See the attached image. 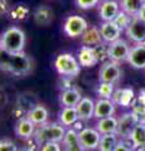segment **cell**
Here are the masks:
<instances>
[{
  "label": "cell",
  "instance_id": "obj_39",
  "mask_svg": "<svg viewBox=\"0 0 145 151\" xmlns=\"http://www.w3.org/2000/svg\"><path fill=\"white\" fill-rule=\"evenodd\" d=\"M10 5H9L8 0H0V17L8 15L9 12H10Z\"/></svg>",
  "mask_w": 145,
  "mask_h": 151
},
{
  "label": "cell",
  "instance_id": "obj_41",
  "mask_svg": "<svg viewBox=\"0 0 145 151\" xmlns=\"http://www.w3.org/2000/svg\"><path fill=\"white\" fill-rule=\"evenodd\" d=\"M136 101L145 106V88H141L139 91V94L136 96Z\"/></svg>",
  "mask_w": 145,
  "mask_h": 151
},
{
  "label": "cell",
  "instance_id": "obj_27",
  "mask_svg": "<svg viewBox=\"0 0 145 151\" xmlns=\"http://www.w3.org/2000/svg\"><path fill=\"white\" fill-rule=\"evenodd\" d=\"M8 17L14 22H23L29 17V8L24 4H19V5H15L10 9Z\"/></svg>",
  "mask_w": 145,
  "mask_h": 151
},
{
  "label": "cell",
  "instance_id": "obj_6",
  "mask_svg": "<svg viewBox=\"0 0 145 151\" xmlns=\"http://www.w3.org/2000/svg\"><path fill=\"white\" fill-rule=\"evenodd\" d=\"M88 28V23L81 15H69L64 19L63 32L69 38H78L86 32Z\"/></svg>",
  "mask_w": 145,
  "mask_h": 151
},
{
  "label": "cell",
  "instance_id": "obj_28",
  "mask_svg": "<svg viewBox=\"0 0 145 151\" xmlns=\"http://www.w3.org/2000/svg\"><path fill=\"white\" fill-rule=\"evenodd\" d=\"M119 3H120L121 10H124L126 13H129L130 15L135 17L145 1L144 0H119Z\"/></svg>",
  "mask_w": 145,
  "mask_h": 151
},
{
  "label": "cell",
  "instance_id": "obj_37",
  "mask_svg": "<svg viewBox=\"0 0 145 151\" xmlns=\"http://www.w3.org/2000/svg\"><path fill=\"white\" fill-rule=\"evenodd\" d=\"M39 151H63L61 142H47L39 147Z\"/></svg>",
  "mask_w": 145,
  "mask_h": 151
},
{
  "label": "cell",
  "instance_id": "obj_17",
  "mask_svg": "<svg viewBox=\"0 0 145 151\" xmlns=\"http://www.w3.org/2000/svg\"><path fill=\"white\" fill-rule=\"evenodd\" d=\"M58 100L62 107H76L82 100V93L76 87H71L66 91H61Z\"/></svg>",
  "mask_w": 145,
  "mask_h": 151
},
{
  "label": "cell",
  "instance_id": "obj_21",
  "mask_svg": "<svg viewBox=\"0 0 145 151\" xmlns=\"http://www.w3.org/2000/svg\"><path fill=\"white\" fill-rule=\"evenodd\" d=\"M48 110L43 106V105H37L34 106L32 110L27 113V117L29 119L33 124L38 127L40 125H44L48 122Z\"/></svg>",
  "mask_w": 145,
  "mask_h": 151
},
{
  "label": "cell",
  "instance_id": "obj_43",
  "mask_svg": "<svg viewBox=\"0 0 145 151\" xmlns=\"http://www.w3.org/2000/svg\"><path fill=\"white\" fill-rule=\"evenodd\" d=\"M72 127H73V129L76 130V131H79V130H82V129H83V121L78 120V121H77L76 124H74V125H73Z\"/></svg>",
  "mask_w": 145,
  "mask_h": 151
},
{
  "label": "cell",
  "instance_id": "obj_4",
  "mask_svg": "<svg viewBox=\"0 0 145 151\" xmlns=\"http://www.w3.org/2000/svg\"><path fill=\"white\" fill-rule=\"evenodd\" d=\"M54 68L62 77L74 78L81 72V64L78 59L71 53H61L54 59Z\"/></svg>",
  "mask_w": 145,
  "mask_h": 151
},
{
  "label": "cell",
  "instance_id": "obj_47",
  "mask_svg": "<svg viewBox=\"0 0 145 151\" xmlns=\"http://www.w3.org/2000/svg\"><path fill=\"white\" fill-rule=\"evenodd\" d=\"M144 1H145V0H144Z\"/></svg>",
  "mask_w": 145,
  "mask_h": 151
},
{
  "label": "cell",
  "instance_id": "obj_31",
  "mask_svg": "<svg viewBox=\"0 0 145 151\" xmlns=\"http://www.w3.org/2000/svg\"><path fill=\"white\" fill-rule=\"evenodd\" d=\"M135 92L131 87H125L123 89V96H121V101H120V106L124 108H129L133 105V102L135 101Z\"/></svg>",
  "mask_w": 145,
  "mask_h": 151
},
{
  "label": "cell",
  "instance_id": "obj_15",
  "mask_svg": "<svg viewBox=\"0 0 145 151\" xmlns=\"http://www.w3.org/2000/svg\"><path fill=\"white\" fill-rule=\"evenodd\" d=\"M37 130V126L32 122L28 117H23L15 124V135L22 140H30L33 139L34 132Z\"/></svg>",
  "mask_w": 145,
  "mask_h": 151
},
{
  "label": "cell",
  "instance_id": "obj_2",
  "mask_svg": "<svg viewBox=\"0 0 145 151\" xmlns=\"http://www.w3.org/2000/svg\"><path fill=\"white\" fill-rule=\"evenodd\" d=\"M66 131L67 127L61 125L59 122H47L37 127L33 140L39 149L42 145L47 142H62Z\"/></svg>",
  "mask_w": 145,
  "mask_h": 151
},
{
  "label": "cell",
  "instance_id": "obj_20",
  "mask_svg": "<svg viewBox=\"0 0 145 151\" xmlns=\"http://www.w3.org/2000/svg\"><path fill=\"white\" fill-rule=\"evenodd\" d=\"M33 18H34V22H35L37 25L47 27L53 22V18H54L53 10L47 5H40L34 10Z\"/></svg>",
  "mask_w": 145,
  "mask_h": 151
},
{
  "label": "cell",
  "instance_id": "obj_35",
  "mask_svg": "<svg viewBox=\"0 0 145 151\" xmlns=\"http://www.w3.org/2000/svg\"><path fill=\"white\" fill-rule=\"evenodd\" d=\"M130 110H131L135 115H136L140 120L143 119V117L145 116V106L141 105V103H139L136 101V98H135V101L133 102V105L130 106Z\"/></svg>",
  "mask_w": 145,
  "mask_h": 151
},
{
  "label": "cell",
  "instance_id": "obj_7",
  "mask_svg": "<svg viewBox=\"0 0 145 151\" xmlns=\"http://www.w3.org/2000/svg\"><path fill=\"white\" fill-rule=\"evenodd\" d=\"M101 134L96 130V127H83L78 131L79 144L85 151H93L99 149Z\"/></svg>",
  "mask_w": 145,
  "mask_h": 151
},
{
  "label": "cell",
  "instance_id": "obj_10",
  "mask_svg": "<svg viewBox=\"0 0 145 151\" xmlns=\"http://www.w3.org/2000/svg\"><path fill=\"white\" fill-rule=\"evenodd\" d=\"M124 33L128 37V39L131 40L134 44L140 43L145 45V22H143L138 17L133 18L130 25L126 28Z\"/></svg>",
  "mask_w": 145,
  "mask_h": 151
},
{
  "label": "cell",
  "instance_id": "obj_14",
  "mask_svg": "<svg viewBox=\"0 0 145 151\" xmlns=\"http://www.w3.org/2000/svg\"><path fill=\"white\" fill-rule=\"evenodd\" d=\"M116 107L118 105H115L110 98H99L95 102V119L100 120L104 117L114 116L116 112Z\"/></svg>",
  "mask_w": 145,
  "mask_h": 151
},
{
  "label": "cell",
  "instance_id": "obj_38",
  "mask_svg": "<svg viewBox=\"0 0 145 151\" xmlns=\"http://www.w3.org/2000/svg\"><path fill=\"white\" fill-rule=\"evenodd\" d=\"M123 89H124V88H121V87H118V88L115 87V91H114V93H112V96H111V98H110V100L114 102L115 105H118V106H120L121 96H123Z\"/></svg>",
  "mask_w": 145,
  "mask_h": 151
},
{
  "label": "cell",
  "instance_id": "obj_30",
  "mask_svg": "<svg viewBox=\"0 0 145 151\" xmlns=\"http://www.w3.org/2000/svg\"><path fill=\"white\" fill-rule=\"evenodd\" d=\"M133 18H134V17L130 15L129 13H126V12H124V10H120L119 14L116 15V18L114 19V22L116 23V25H118L121 30L125 32L126 28H128V27L130 25V23H131Z\"/></svg>",
  "mask_w": 145,
  "mask_h": 151
},
{
  "label": "cell",
  "instance_id": "obj_8",
  "mask_svg": "<svg viewBox=\"0 0 145 151\" xmlns=\"http://www.w3.org/2000/svg\"><path fill=\"white\" fill-rule=\"evenodd\" d=\"M130 48H131V45L128 43V40L123 39V38L112 42L109 44V59L114 60L116 63L126 62L130 53Z\"/></svg>",
  "mask_w": 145,
  "mask_h": 151
},
{
  "label": "cell",
  "instance_id": "obj_23",
  "mask_svg": "<svg viewBox=\"0 0 145 151\" xmlns=\"http://www.w3.org/2000/svg\"><path fill=\"white\" fill-rule=\"evenodd\" d=\"M95 127L101 135L116 134V132H118V117H115V115H114V116L100 119V120H97Z\"/></svg>",
  "mask_w": 145,
  "mask_h": 151
},
{
  "label": "cell",
  "instance_id": "obj_25",
  "mask_svg": "<svg viewBox=\"0 0 145 151\" xmlns=\"http://www.w3.org/2000/svg\"><path fill=\"white\" fill-rule=\"evenodd\" d=\"M134 146V149H138L140 146L145 145V122L139 121L133 131L130 132V136L128 137Z\"/></svg>",
  "mask_w": 145,
  "mask_h": 151
},
{
  "label": "cell",
  "instance_id": "obj_46",
  "mask_svg": "<svg viewBox=\"0 0 145 151\" xmlns=\"http://www.w3.org/2000/svg\"><path fill=\"white\" fill-rule=\"evenodd\" d=\"M140 121H143V122H145V116H144V117H143V119H141V120H140Z\"/></svg>",
  "mask_w": 145,
  "mask_h": 151
},
{
  "label": "cell",
  "instance_id": "obj_9",
  "mask_svg": "<svg viewBox=\"0 0 145 151\" xmlns=\"http://www.w3.org/2000/svg\"><path fill=\"white\" fill-rule=\"evenodd\" d=\"M139 121L140 119L131 110L121 113L120 117H118V132H116L118 136L120 139H128L130 136V132L133 131Z\"/></svg>",
  "mask_w": 145,
  "mask_h": 151
},
{
  "label": "cell",
  "instance_id": "obj_19",
  "mask_svg": "<svg viewBox=\"0 0 145 151\" xmlns=\"http://www.w3.org/2000/svg\"><path fill=\"white\" fill-rule=\"evenodd\" d=\"M62 150L63 151H85L79 144L78 140V131H76L73 127H68L66 131V135L62 140Z\"/></svg>",
  "mask_w": 145,
  "mask_h": 151
},
{
  "label": "cell",
  "instance_id": "obj_40",
  "mask_svg": "<svg viewBox=\"0 0 145 151\" xmlns=\"http://www.w3.org/2000/svg\"><path fill=\"white\" fill-rule=\"evenodd\" d=\"M71 79L72 78H67V77H62L61 81L58 83V87L62 89V91H66V89L71 88L72 87V83H71Z\"/></svg>",
  "mask_w": 145,
  "mask_h": 151
},
{
  "label": "cell",
  "instance_id": "obj_24",
  "mask_svg": "<svg viewBox=\"0 0 145 151\" xmlns=\"http://www.w3.org/2000/svg\"><path fill=\"white\" fill-rule=\"evenodd\" d=\"M78 121L76 107H62L58 113V122L66 127H72Z\"/></svg>",
  "mask_w": 145,
  "mask_h": 151
},
{
  "label": "cell",
  "instance_id": "obj_5",
  "mask_svg": "<svg viewBox=\"0 0 145 151\" xmlns=\"http://www.w3.org/2000/svg\"><path fill=\"white\" fill-rule=\"evenodd\" d=\"M123 77V69L120 67V63H116L114 60H106L101 63L99 70V81L100 82H109V83H118Z\"/></svg>",
  "mask_w": 145,
  "mask_h": 151
},
{
  "label": "cell",
  "instance_id": "obj_45",
  "mask_svg": "<svg viewBox=\"0 0 145 151\" xmlns=\"http://www.w3.org/2000/svg\"><path fill=\"white\" fill-rule=\"evenodd\" d=\"M19 151H34V150H30L29 147H24V149H20Z\"/></svg>",
  "mask_w": 145,
  "mask_h": 151
},
{
  "label": "cell",
  "instance_id": "obj_16",
  "mask_svg": "<svg viewBox=\"0 0 145 151\" xmlns=\"http://www.w3.org/2000/svg\"><path fill=\"white\" fill-rule=\"evenodd\" d=\"M78 120L83 122L90 121L95 116V101L90 97H82V100L76 106Z\"/></svg>",
  "mask_w": 145,
  "mask_h": 151
},
{
  "label": "cell",
  "instance_id": "obj_34",
  "mask_svg": "<svg viewBox=\"0 0 145 151\" xmlns=\"http://www.w3.org/2000/svg\"><path fill=\"white\" fill-rule=\"evenodd\" d=\"M114 151H135V149L129 139H120Z\"/></svg>",
  "mask_w": 145,
  "mask_h": 151
},
{
  "label": "cell",
  "instance_id": "obj_33",
  "mask_svg": "<svg viewBox=\"0 0 145 151\" xmlns=\"http://www.w3.org/2000/svg\"><path fill=\"white\" fill-rule=\"evenodd\" d=\"M74 3H76L77 8L82 9V10H90V9L99 6L101 0H74Z\"/></svg>",
  "mask_w": 145,
  "mask_h": 151
},
{
  "label": "cell",
  "instance_id": "obj_32",
  "mask_svg": "<svg viewBox=\"0 0 145 151\" xmlns=\"http://www.w3.org/2000/svg\"><path fill=\"white\" fill-rule=\"evenodd\" d=\"M93 50H95V54L99 63H104L106 60H109V44L107 43L102 42V43L95 45Z\"/></svg>",
  "mask_w": 145,
  "mask_h": 151
},
{
  "label": "cell",
  "instance_id": "obj_13",
  "mask_svg": "<svg viewBox=\"0 0 145 151\" xmlns=\"http://www.w3.org/2000/svg\"><path fill=\"white\" fill-rule=\"evenodd\" d=\"M126 62L135 69H145V45L140 43L131 45Z\"/></svg>",
  "mask_w": 145,
  "mask_h": 151
},
{
  "label": "cell",
  "instance_id": "obj_42",
  "mask_svg": "<svg viewBox=\"0 0 145 151\" xmlns=\"http://www.w3.org/2000/svg\"><path fill=\"white\" fill-rule=\"evenodd\" d=\"M135 17H138L139 19H141L143 22H145V3L143 4V6L140 8V10L138 12V14Z\"/></svg>",
  "mask_w": 145,
  "mask_h": 151
},
{
  "label": "cell",
  "instance_id": "obj_3",
  "mask_svg": "<svg viewBox=\"0 0 145 151\" xmlns=\"http://www.w3.org/2000/svg\"><path fill=\"white\" fill-rule=\"evenodd\" d=\"M25 33L18 27H10L0 35V48L9 53H19L25 47Z\"/></svg>",
  "mask_w": 145,
  "mask_h": 151
},
{
  "label": "cell",
  "instance_id": "obj_36",
  "mask_svg": "<svg viewBox=\"0 0 145 151\" xmlns=\"http://www.w3.org/2000/svg\"><path fill=\"white\" fill-rule=\"evenodd\" d=\"M0 151H19V149L10 140H0Z\"/></svg>",
  "mask_w": 145,
  "mask_h": 151
},
{
  "label": "cell",
  "instance_id": "obj_29",
  "mask_svg": "<svg viewBox=\"0 0 145 151\" xmlns=\"http://www.w3.org/2000/svg\"><path fill=\"white\" fill-rule=\"evenodd\" d=\"M115 91V84L109 82H100L96 88V93L99 98H111Z\"/></svg>",
  "mask_w": 145,
  "mask_h": 151
},
{
  "label": "cell",
  "instance_id": "obj_44",
  "mask_svg": "<svg viewBox=\"0 0 145 151\" xmlns=\"http://www.w3.org/2000/svg\"><path fill=\"white\" fill-rule=\"evenodd\" d=\"M135 151H145V145L140 146V147H138V149H135Z\"/></svg>",
  "mask_w": 145,
  "mask_h": 151
},
{
  "label": "cell",
  "instance_id": "obj_26",
  "mask_svg": "<svg viewBox=\"0 0 145 151\" xmlns=\"http://www.w3.org/2000/svg\"><path fill=\"white\" fill-rule=\"evenodd\" d=\"M120 137L118 134H104L101 135L100 144H99V151H114V149L118 145Z\"/></svg>",
  "mask_w": 145,
  "mask_h": 151
},
{
  "label": "cell",
  "instance_id": "obj_11",
  "mask_svg": "<svg viewBox=\"0 0 145 151\" xmlns=\"http://www.w3.org/2000/svg\"><path fill=\"white\" fill-rule=\"evenodd\" d=\"M120 10L119 0H101L99 5V15L102 22L114 20Z\"/></svg>",
  "mask_w": 145,
  "mask_h": 151
},
{
  "label": "cell",
  "instance_id": "obj_1",
  "mask_svg": "<svg viewBox=\"0 0 145 151\" xmlns=\"http://www.w3.org/2000/svg\"><path fill=\"white\" fill-rule=\"evenodd\" d=\"M0 69L17 77H23L30 72L32 59L24 50L19 53H9L0 48Z\"/></svg>",
  "mask_w": 145,
  "mask_h": 151
},
{
  "label": "cell",
  "instance_id": "obj_22",
  "mask_svg": "<svg viewBox=\"0 0 145 151\" xmlns=\"http://www.w3.org/2000/svg\"><path fill=\"white\" fill-rule=\"evenodd\" d=\"M79 38H81L82 45H88V47H95L104 42L101 37L100 28H97V27H88L86 32Z\"/></svg>",
  "mask_w": 145,
  "mask_h": 151
},
{
  "label": "cell",
  "instance_id": "obj_12",
  "mask_svg": "<svg viewBox=\"0 0 145 151\" xmlns=\"http://www.w3.org/2000/svg\"><path fill=\"white\" fill-rule=\"evenodd\" d=\"M100 32H101L102 40L107 44H110V43H112V42L120 39L121 34H123V30L116 25V23L114 20L102 22L100 24Z\"/></svg>",
  "mask_w": 145,
  "mask_h": 151
},
{
  "label": "cell",
  "instance_id": "obj_18",
  "mask_svg": "<svg viewBox=\"0 0 145 151\" xmlns=\"http://www.w3.org/2000/svg\"><path fill=\"white\" fill-rule=\"evenodd\" d=\"M77 59L79 64H81V67H85V68H92L99 63L95 54V50H93V47H88V45H82L78 49Z\"/></svg>",
  "mask_w": 145,
  "mask_h": 151
}]
</instances>
